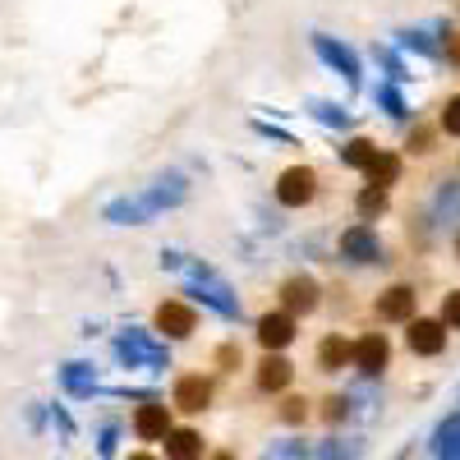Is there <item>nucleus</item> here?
Wrapping results in <instances>:
<instances>
[{
    "label": "nucleus",
    "mask_w": 460,
    "mask_h": 460,
    "mask_svg": "<svg viewBox=\"0 0 460 460\" xmlns=\"http://www.w3.org/2000/svg\"><path fill=\"white\" fill-rule=\"evenodd\" d=\"M258 341L267 345V350H286V345L295 341V314H262L258 318Z\"/></svg>",
    "instance_id": "12"
},
{
    "label": "nucleus",
    "mask_w": 460,
    "mask_h": 460,
    "mask_svg": "<svg viewBox=\"0 0 460 460\" xmlns=\"http://www.w3.org/2000/svg\"><path fill=\"white\" fill-rule=\"evenodd\" d=\"M401 47L429 56V60H442V37H438L433 28H405V32H401Z\"/></svg>",
    "instance_id": "20"
},
{
    "label": "nucleus",
    "mask_w": 460,
    "mask_h": 460,
    "mask_svg": "<svg viewBox=\"0 0 460 460\" xmlns=\"http://www.w3.org/2000/svg\"><path fill=\"white\" fill-rule=\"evenodd\" d=\"M184 199H189V180L180 171H171V175H157L147 189H138V194L106 203V221L111 226H147V221H157L162 212L180 208Z\"/></svg>",
    "instance_id": "1"
},
{
    "label": "nucleus",
    "mask_w": 460,
    "mask_h": 460,
    "mask_svg": "<svg viewBox=\"0 0 460 460\" xmlns=\"http://www.w3.org/2000/svg\"><path fill=\"white\" fill-rule=\"evenodd\" d=\"M364 175H368V184L392 189V184L401 180V157H396V152H382V147H377V157L368 162V171H364Z\"/></svg>",
    "instance_id": "22"
},
{
    "label": "nucleus",
    "mask_w": 460,
    "mask_h": 460,
    "mask_svg": "<svg viewBox=\"0 0 460 460\" xmlns=\"http://www.w3.org/2000/svg\"><path fill=\"white\" fill-rule=\"evenodd\" d=\"M212 460H235V456H226V451H217V456H212Z\"/></svg>",
    "instance_id": "33"
},
{
    "label": "nucleus",
    "mask_w": 460,
    "mask_h": 460,
    "mask_svg": "<svg viewBox=\"0 0 460 460\" xmlns=\"http://www.w3.org/2000/svg\"><path fill=\"white\" fill-rule=\"evenodd\" d=\"M194 327H199V314L189 309L184 299H166V304H157V332H166L171 341L194 336Z\"/></svg>",
    "instance_id": "8"
},
{
    "label": "nucleus",
    "mask_w": 460,
    "mask_h": 460,
    "mask_svg": "<svg viewBox=\"0 0 460 460\" xmlns=\"http://www.w3.org/2000/svg\"><path fill=\"white\" fill-rule=\"evenodd\" d=\"M377 106H382V115H392V120H410V102H405V93L396 84L377 88Z\"/></svg>",
    "instance_id": "24"
},
{
    "label": "nucleus",
    "mask_w": 460,
    "mask_h": 460,
    "mask_svg": "<svg viewBox=\"0 0 460 460\" xmlns=\"http://www.w3.org/2000/svg\"><path fill=\"white\" fill-rule=\"evenodd\" d=\"M314 194H318V171L314 166H286L277 175V203L281 208L299 212V208L314 203Z\"/></svg>",
    "instance_id": "6"
},
{
    "label": "nucleus",
    "mask_w": 460,
    "mask_h": 460,
    "mask_svg": "<svg viewBox=\"0 0 460 460\" xmlns=\"http://www.w3.org/2000/svg\"><path fill=\"white\" fill-rule=\"evenodd\" d=\"M134 433H138V438H147V442L166 438V433H171V410H166V405H157V401L143 405V410L134 414Z\"/></svg>",
    "instance_id": "16"
},
{
    "label": "nucleus",
    "mask_w": 460,
    "mask_h": 460,
    "mask_svg": "<svg viewBox=\"0 0 460 460\" xmlns=\"http://www.w3.org/2000/svg\"><path fill=\"white\" fill-rule=\"evenodd\" d=\"M410 350L414 355H442L447 350V323L442 318H410Z\"/></svg>",
    "instance_id": "9"
},
{
    "label": "nucleus",
    "mask_w": 460,
    "mask_h": 460,
    "mask_svg": "<svg viewBox=\"0 0 460 460\" xmlns=\"http://www.w3.org/2000/svg\"><path fill=\"white\" fill-rule=\"evenodd\" d=\"M429 143H433V134H429V129H419V134L410 138V152H429Z\"/></svg>",
    "instance_id": "31"
},
{
    "label": "nucleus",
    "mask_w": 460,
    "mask_h": 460,
    "mask_svg": "<svg viewBox=\"0 0 460 460\" xmlns=\"http://www.w3.org/2000/svg\"><path fill=\"white\" fill-rule=\"evenodd\" d=\"M129 460H152V456H129Z\"/></svg>",
    "instance_id": "35"
},
{
    "label": "nucleus",
    "mask_w": 460,
    "mask_h": 460,
    "mask_svg": "<svg viewBox=\"0 0 460 460\" xmlns=\"http://www.w3.org/2000/svg\"><path fill=\"white\" fill-rule=\"evenodd\" d=\"M387 364H392V345H387V336L368 332V336L355 341V368H359L364 377H382V373H387Z\"/></svg>",
    "instance_id": "7"
},
{
    "label": "nucleus",
    "mask_w": 460,
    "mask_h": 460,
    "mask_svg": "<svg viewBox=\"0 0 460 460\" xmlns=\"http://www.w3.org/2000/svg\"><path fill=\"white\" fill-rule=\"evenodd\" d=\"M290 377H295V368H290V359H286L281 350H272V355L258 364V387H262V392H286Z\"/></svg>",
    "instance_id": "14"
},
{
    "label": "nucleus",
    "mask_w": 460,
    "mask_h": 460,
    "mask_svg": "<svg viewBox=\"0 0 460 460\" xmlns=\"http://www.w3.org/2000/svg\"><path fill=\"white\" fill-rule=\"evenodd\" d=\"M414 304H419L414 286H387V290H382V299H377V314L387 318V323H410L414 318Z\"/></svg>",
    "instance_id": "11"
},
{
    "label": "nucleus",
    "mask_w": 460,
    "mask_h": 460,
    "mask_svg": "<svg viewBox=\"0 0 460 460\" xmlns=\"http://www.w3.org/2000/svg\"><path fill=\"white\" fill-rule=\"evenodd\" d=\"M318 359H323V368H350V359H355L350 336H327L318 345Z\"/></svg>",
    "instance_id": "23"
},
{
    "label": "nucleus",
    "mask_w": 460,
    "mask_h": 460,
    "mask_svg": "<svg viewBox=\"0 0 460 460\" xmlns=\"http://www.w3.org/2000/svg\"><path fill=\"white\" fill-rule=\"evenodd\" d=\"M336 258L350 262V267H377V262H387V249H382V235H377L368 221H355V226L341 230Z\"/></svg>",
    "instance_id": "4"
},
{
    "label": "nucleus",
    "mask_w": 460,
    "mask_h": 460,
    "mask_svg": "<svg viewBox=\"0 0 460 460\" xmlns=\"http://www.w3.org/2000/svg\"><path fill=\"white\" fill-rule=\"evenodd\" d=\"M65 387L74 392V396H93V387H97V373L88 368V364H65Z\"/></svg>",
    "instance_id": "25"
},
{
    "label": "nucleus",
    "mask_w": 460,
    "mask_h": 460,
    "mask_svg": "<svg viewBox=\"0 0 460 460\" xmlns=\"http://www.w3.org/2000/svg\"><path fill=\"white\" fill-rule=\"evenodd\" d=\"M433 456L438 460H460V414H447L433 429Z\"/></svg>",
    "instance_id": "17"
},
{
    "label": "nucleus",
    "mask_w": 460,
    "mask_h": 460,
    "mask_svg": "<svg viewBox=\"0 0 460 460\" xmlns=\"http://www.w3.org/2000/svg\"><path fill=\"white\" fill-rule=\"evenodd\" d=\"M208 401H212V382L208 377H180L175 382V405L180 410H189V414H199V410H208Z\"/></svg>",
    "instance_id": "13"
},
{
    "label": "nucleus",
    "mask_w": 460,
    "mask_h": 460,
    "mask_svg": "<svg viewBox=\"0 0 460 460\" xmlns=\"http://www.w3.org/2000/svg\"><path fill=\"white\" fill-rule=\"evenodd\" d=\"M442 134H451V138H460V93L442 102Z\"/></svg>",
    "instance_id": "29"
},
{
    "label": "nucleus",
    "mask_w": 460,
    "mask_h": 460,
    "mask_svg": "<svg viewBox=\"0 0 460 460\" xmlns=\"http://www.w3.org/2000/svg\"><path fill=\"white\" fill-rule=\"evenodd\" d=\"M262 460H314V451L304 447V442H277V447L267 451Z\"/></svg>",
    "instance_id": "28"
},
{
    "label": "nucleus",
    "mask_w": 460,
    "mask_h": 460,
    "mask_svg": "<svg viewBox=\"0 0 460 460\" xmlns=\"http://www.w3.org/2000/svg\"><path fill=\"white\" fill-rule=\"evenodd\" d=\"M314 460H359V442H341V438L336 442H323Z\"/></svg>",
    "instance_id": "27"
},
{
    "label": "nucleus",
    "mask_w": 460,
    "mask_h": 460,
    "mask_svg": "<svg viewBox=\"0 0 460 460\" xmlns=\"http://www.w3.org/2000/svg\"><path fill=\"white\" fill-rule=\"evenodd\" d=\"M281 304H286V314H309V309H318V281L304 277V272L286 277V281H281Z\"/></svg>",
    "instance_id": "10"
},
{
    "label": "nucleus",
    "mask_w": 460,
    "mask_h": 460,
    "mask_svg": "<svg viewBox=\"0 0 460 460\" xmlns=\"http://www.w3.org/2000/svg\"><path fill=\"white\" fill-rule=\"evenodd\" d=\"M442 323H447L451 332H460V290H451V295L442 299Z\"/></svg>",
    "instance_id": "30"
},
{
    "label": "nucleus",
    "mask_w": 460,
    "mask_h": 460,
    "mask_svg": "<svg viewBox=\"0 0 460 460\" xmlns=\"http://www.w3.org/2000/svg\"><path fill=\"white\" fill-rule=\"evenodd\" d=\"M373 157H377V147H373L368 138H350V143L341 147V162H345V166H355V171H368Z\"/></svg>",
    "instance_id": "26"
},
{
    "label": "nucleus",
    "mask_w": 460,
    "mask_h": 460,
    "mask_svg": "<svg viewBox=\"0 0 460 460\" xmlns=\"http://www.w3.org/2000/svg\"><path fill=\"white\" fill-rule=\"evenodd\" d=\"M304 111H309L318 125H327V129H350V111L327 102V97H309V106H304Z\"/></svg>",
    "instance_id": "21"
},
{
    "label": "nucleus",
    "mask_w": 460,
    "mask_h": 460,
    "mask_svg": "<svg viewBox=\"0 0 460 460\" xmlns=\"http://www.w3.org/2000/svg\"><path fill=\"white\" fill-rule=\"evenodd\" d=\"M115 359H120L125 368H143V373H157V368L171 364L166 345L152 332H143V327H129V332L115 336Z\"/></svg>",
    "instance_id": "3"
},
{
    "label": "nucleus",
    "mask_w": 460,
    "mask_h": 460,
    "mask_svg": "<svg viewBox=\"0 0 460 460\" xmlns=\"http://www.w3.org/2000/svg\"><path fill=\"white\" fill-rule=\"evenodd\" d=\"M286 419H290V424H299V419H304V401H286Z\"/></svg>",
    "instance_id": "32"
},
{
    "label": "nucleus",
    "mask_w": 460,
    "mask_h": 460,
    "mask_svg": "<svg viewBox=\"0 0 460 460\" xmlns=\"http://www.w3.org/2000/svg\"><path fill=\"white\" fill-rule=\"evenodd\" d=\"M166 460H203V438L194 429H171L166 433Z\"/></svg>",
    "instance_id": "18"
},
{
    "label": "nucleus",
    "mask_w": 460,
    "mask_h": 460,
    "mask_svg": "<svg viewBox=\"0 0 460 460\" xmlns=\"http://www.w3.org/2000/svg\"><path fill=\"white\" fill-rule=\"evenodd\" d=\"M456 258H460V230H456Z\"/></svg>",
    "instance_id": "34"
},
{
    "label": "nucleus",
    "mask_w": 460,
    "mask_h": 460,
    "mask_svg": "<svg viewBox=\"0 0 460 460\" xmlns=\"http://www.w3.org/2000/svg\"><path fill=\"white\" fill-rule=\"evenodd\" d=\"M314 56L336 74L341 84H350V88L364 84V65H359V56H355L350 42H341V37H332V32H314Z\"/></svg>",
    "instance_id": "5"
},
{
    "label": "nucleus",
    "mask_w": 460,
    "mask_h": 460,
    "mask_svg": "<svg viewBox=\"0 0 460 460\" xmlns=\"http://www.w3.org/2000/svg\"><path fill=\"white\" fill-rule=\"evenodd\" d=\"M387 203H392V189L364 184V189H359V199H355V212H359V221H377L382 212H387Z\"/></svg>",
    "instance_id": "19"
},
{
    "label": "nucleus",
    "mask_w": 460,
    "mask_h": 460,
    "mask_svg": "<svg viewBox=\"0 0 460 460\" xmlns=\"http://www.w3.org/2000/svg\"><path fill=\"white\" fill-rule=\"evenodd\" d=\"M433 226H456L460 221V180H447L438 184V194H433V208H429Z\"/></svg>",
    "instance_id": "15"
},
{
    "label": "nucleus",
    "mask_w": 460,
    "mask_h": 460,
    "mask_svg": "<svg viewBox=\"0 0 460 460\" xmlns=\"http://www.w3.org/2000/svg\"><path fill=\"white\" fill-rule=\"evenodd\" d=\"M184 290L194 295L203 309H212V314H221V318H240V299H235V290H230V281L217 272V267L189 262V267H184Z\"/></svg>",
    "instance_id": "2"
}]
</instances>
